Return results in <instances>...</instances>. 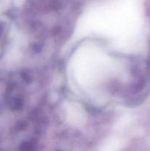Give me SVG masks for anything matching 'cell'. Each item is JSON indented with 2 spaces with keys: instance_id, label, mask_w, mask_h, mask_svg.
I'll list each match as a JSON object with an SVG mask.
<instances>
[{
  "instance_id": "obj_1",
  "label": "cell",
  "mask_w": 150,
  "mask_h": 151,
  "mask_svg": "<svg viewBox=\"0 0 150 151\" xmlns=\"http://www.w3.org/2000/svg\"><path fill=\"white\" fill-rule=\"evenodd\" d=\"M1 32H2V28H1V24H0V36H1Z\"/></svg>"
}]
</instances>
